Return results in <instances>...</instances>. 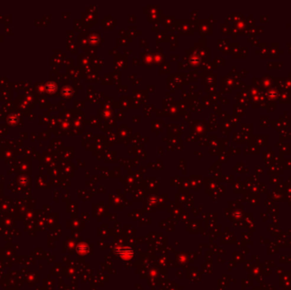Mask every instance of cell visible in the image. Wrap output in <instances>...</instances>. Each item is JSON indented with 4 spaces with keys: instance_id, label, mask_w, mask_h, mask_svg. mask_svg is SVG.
<instances>
[{
    "instance_id": "1",
    "label": "cell",
    "mask_w": 291,
    "mask_h": 290,
    "mask_svg": "<svg viewBox=\"0 0 291 290\" xmlns=\"http://www.w3.org/2000/svg\"><path fill=\"white\" fill-rule=\"evenodd\" d=\"M118 254L123 260H129L133 257V252L132 250L129 249V248H118Z\"/></svg>"
}]
</instances>
